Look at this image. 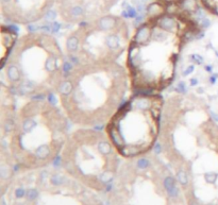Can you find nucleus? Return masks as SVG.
<instances>
[{"label":"nucleus","mask_w":218,"mask_h":205,"mask_svg":"<svg viewBox=\"0 0 218 205\" xmlns=\"http://www.w3.org/2000/svg\"><path fill=\"white\" fill-rule=\"evenodd\" d=\"M160 1L166 4H178V3L183 2L184 0H160Z\"/></svg>","instance_id":"0eeeda50"},{"label":"nucleus","mask_w":218,"mask_h":205,"mask_svg":"<svg viewBox=\"0 0 218 205\" xmlns=\"http://www.w3.org/2000/svg\"><path fill=\"white\" fill-rule=\"evenodd\" d=\"M128 81L127 70L113 62L85 65L60 87L63 109L75 123H108L120 107Z\"/></svg>","instance_id":"f03ea898"},{"label":"nucleus","mask_w":218,"mask_h":205,"mask_svg":"<svg viewBox=\"0 0 218 205\" xmlns=\"http://www.w3.org/2000/svg\"><path fill=\"white\" fill-rule=\"evenodd\" d=\"M203 6L206 9H209L212 13L218 15V0H201Z\"/></svg>","instance_id":"423d86ee"},{"label":"nucleus","mask_w":218,"mask_h":205,"mask_svg":"<svg viewBox=\"0 0 218 205\" xmlns=\"http://www.w3.org/2000/svg\"><path fill=\"white\" fill-rule=\"evenodd\" d=\"M193 27L177 13L153 15L129 41L126 70L139 93L158 94L174 81L178 60Z\"/></svg>","instance_id":"f257e3e1"},{"label":"nucleus","mask_w":218,"mask_h":205,"mask_svg":"<svg viewBox=\"0 0 218 205\" xmlns=\"http://www.w3.org/2000/svg\"><path fill=\"white\" fill-rule=\"evenodd\" d=\"M23 119L16 123L12 149L21 157L32 156L34 161L46 159L59 151L62 139L63 121L59 112L44 103H32L21 113Z\"/></svg>","instance_id":"20e7f679"},{"label":"nucleus","mask_w":218,"mask_h":205,"mask_svg":"<svg viewBox=\"0 0 218 205\" xmlns=\"http://www.w3.org/2000/svg\"><path fill=\"white\" fill-rule=\"evenodd\" d=\"M163 98L139 93L121 104L105 126V134L119 155L139 157L155 145L161 129Z\"/></svg>","instance_id":"7ed1b4c3"},{"label":"nucleus","mask_w":218,"mask_h":205,"mask_svg":"<svg viewBox=\"0 0 218 205\" xmlns=\"http://www.w3.org/2000/svg\"><path fill=\"white\" fill-rule=\"evenodd\" d=\"M17 43V34L11 28H1V68L9 60L13 48Z\"/></svg>","instance_id":"39448f33"}]
</instances>
